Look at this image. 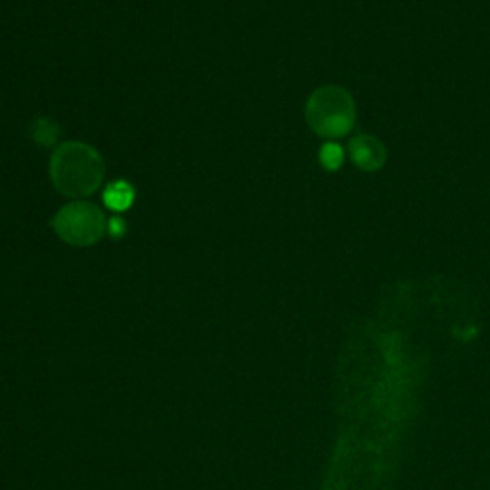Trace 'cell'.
<instances>
[{
	"label": "cell",
	"mask_w": 490,
	"mask_h": 490,
	"mask_svg": "<svg viewBox=\"0 0 490 490\" xmlns=\"http://www.w3.org/2000/svg\"><path fill=\"white\" fill-rule=\"evenodd\" d=\"M320 161L327 169H337L343 163V150L337 144L327 142L320 150Z\"/></svg>",
	"instance_id": "52a82bcc"
},
{
	"label": "cell",
	"mask_w": 490,
	"mask_h": 490,
	"mask_svg": "<svg viewBox=\"0 0 490 490\" xmlns=\"http://www.w3.org/2000/svg\"><path fill=\"white\" fill-rule=\"evenodd\" d=\"M132 202H134V190L131 184L123 183V180L109 184L104 192V203L114 211H125L131 207Z\"/></svg>",
	"instance_id": "5b68a950"
},
{
	"label": "cell",
	"mask_w": 490,
	"mask_h": 490,
	"mask_svg": "<svg viewBox=\"0 0 490 490\" xmlns=\"http://www.w3.org/2000/svg\"><path fill=\"white\" fill-rule=\"evenodd\" d=\"M351 159L356 167L364 170H376L385 163V148L379 140L371 138V136H356L352 138L351 146Z\"/></svg>",
	"instance_id": "277c9868"
},
{
	"label": "cell",
	"mask_w": 490,
	"mask_h": 490,
	"mask_svg": "<svg viewBox=\"0 0 490 490\" xmlns=\"http://www.w3.org/2000/svg\"><path fill=\"white\" fill-rule=\"evenodd\" d=\"M109 234L115 238H121L125 234V220L123 219H111L109 220Z\"/></svg>",
	"instance_id": "ba28073f"
},
{
	"label": "cell",
	"mask_w": 490,
	"mask_h": 490,
	"mask_svg": "<svg viewBox=\"0 0 490 490\" xmlns=\"http://www.w3.org/2000/svg\"><path fill=\"white\" fill-rule=\"evenodd\" d=\"M52 227L70 245H92L106 232V219L94 203L75 202L58 211Z\"/></svg>",
	"instance_id": "3957f363"
},
{
	"label": "cell",
	"mask_w": 490,
	"mask_h": 490,
	"mask_svg": "<svg viewBox=\"0 0 490 490\" xmlns=\"http://www.w3.org/2000/svg\"><path fill=\"white\" fill-rule=\"evenodd\" d=\"M104 161L92 146L82 142H65L58 146L50 159L52 184L60 194L85 197L100 188L104 178Z\"/></svg>",
	"instance_id": "6da1fadb"
},
{
	"label": "cell",
	"mask_w": 490,
	"mask_h": 490,
	"mask_svg": "<svg viewBox=\"0 0 490 490\" xmlns=\"http://www.w3.org/2000/svg\"><path fill=\"white\" fill-rule=\"evenodd\" d=\"M58 134H60L58 125L52 119H38L33 126V138H35L37 144L44 146V148L56 144Z\"/></svg>",
	"instance_id": "8992f818"
},
{
	"label": "cell",
	"mask_w": 490,
	"mask_h": 490,
	"mask_svg": "<svg viewBox=\"0 0 490 490\" xmlns=\"http://www.w3.org/2000/svg\"><path fill=\"white\" fill-rule=\"evenodd\" d=\"M307 121L310 129L324 138L345 136L354 125V102L339 87H322L307 102Z\"/></svg>",
	"instance_id": "7a4b0ae2"
}]
</instances>
